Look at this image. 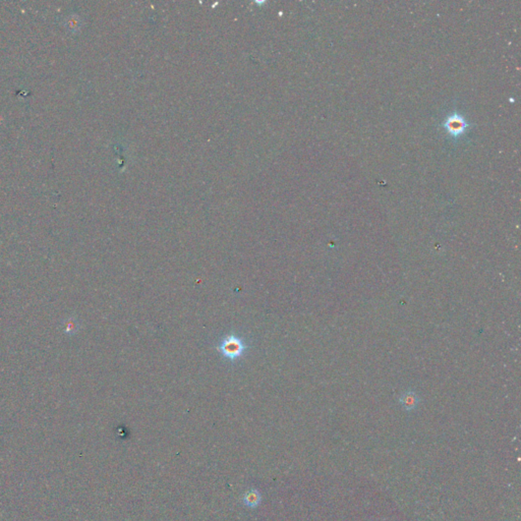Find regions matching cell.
<instances>
[{
	"instance_id": "cell-2",
	"label": "cell",
	"mask_w": 521,
	"mask_h": 521,
	"mask_svg": "<svg viewBox=\"0 0 521 521\" xmlns=\"http://www.w3.org/2000/svg\"><path fill=\"white\" fill-rule=\"evenodd\" d=\"M443 125L447 132L455 138L463 135L465 133V130L467 129V127L469 126V124L467 123L465 118L462 115L457 114V113H454V114H451L450 116H448L446 118V120L444 121Z\"/></svg>"
},
{
	"instance_id": "cell-4",
	"label": "cell",
	"mask_w": 521,
	"mask_h": 521,
	"mask_svg": "<svg viewBox=\"0 0 521 521\" xmlns=\"http://www.w3.org/2000/svg\"><path fill=\"white\" fill-rule=\"evenodd\" d=\"M78 323L73 319V318H69L68 320H66V323L64 325V332L66 334H69V335H72L74 334L75 332H77L78 330Z\"/></svg>"
},
{
	"instance_id": "cell-1",
	"label": "cell",
	"mask_w": 521,
	"mask_h": 521,
	"mask_svg": "<svg viewBox=\"0 0 521 521\" xmlns=\"http://www.w3.org/2000/svg\"><path fill=\"white\" fill-rule=\"evenodd\" d=\"M216 350L225 360L236 362L246 354L248 346L243 338L234 334H229L220 339Z\"/></svg>"
},
{
	"instance_id": "cell-3",
	"label": "cell",
	"mask_w": 521,
	"mask_h": 521,
	"mask_svg": "<svg viewBox=\"0 0 521 521\" xmlns=\"http://www.w3.org/2000/svg\"><path fill=\"white\" fill-rule=\"evenodd\" d=\"M400 402L406 410H412L418 404V397L414 392H411L410 391V392H406L401 396Z\"/></svg>"
}]
</instances>
